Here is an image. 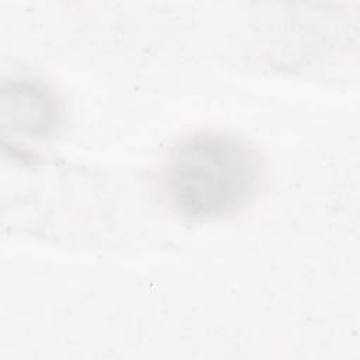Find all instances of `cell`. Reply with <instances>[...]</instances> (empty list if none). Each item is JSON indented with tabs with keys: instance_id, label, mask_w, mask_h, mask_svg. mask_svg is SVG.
Returning a JSON list of instances; mask_svg holds the SVG:
<instances>
[{
	"instance_id": "obj_2",
	"label": "cell",
	"mask_w": 360,
	"mask_h": 360,
	"mask_svg": "<svg viewBox=\"0 0 360 360\" xmlns=\"http://www.w3.org/2000/svg\"><path fill=\"white\" fill-rule=\"evenodd\" d=\"M3 128L31 139H45L60 122V107L55 94L42 84L11 82L1 89Z\"/></svg>"
},
{
	"instance_id": "obj_1",
	"label": "cell",
	"mask_w": 360,
	"mask_h": 360,
	"mask_svg": "<svg viewBox=\"0 0 360 360\" xmlns=\"http://www.w3.org/2000/svg\"><path fill=\"white\" fill-rule=\"evenodd\" d=\"M263 165L248 142L218 131L180 138L166 158L162 181L170 207L188 219L240 211L256 194Z\"/></svg>"
}]
</instances>
